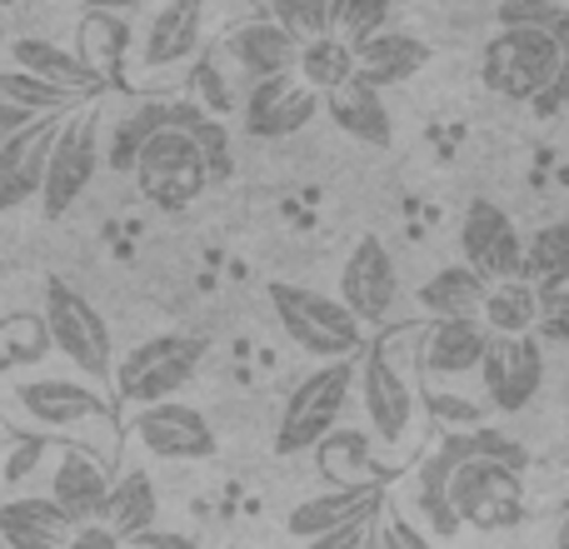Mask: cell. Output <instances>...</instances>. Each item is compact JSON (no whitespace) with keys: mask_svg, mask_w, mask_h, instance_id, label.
Instances as JSON below:
<instances>
[{"mask_svg":"<svg viewBox=\"0 0 569 549\" xmlns=\"http://www.w3.org/2000/svg\"><path fill=\"white\" fill-rule=\"evenodd\" d=\"M325 110H330V120L345 136L370 150H385L395 140V116H390V106H385V90L365 86L360 76H355L350 86H340L335 96H325Z\"/></svg>","mask_w":569,"mask_h":549,"instance_id":"obj_24","label":"cell"},{"mask_svg":"<svg viewBox=\"0 0 569 549\" xmlns=\"http://www.w3.org/2000/svg\"><path fill=\"white\" fill-rule=\"evenodd\" d=\"M485 405L500 415H520L545 385V340L540 335H495L480 365Z\"/></svg>","mask_w":569,"mask_h":549,"instance_id":"obj_8","label":"cell"},{"mask_svg":"<svg viewBox=\"0 0 569 549\" xmlns=\"http://www.w3.org/2000/svg\"><path fill=\"white\" fill-rule=\"evenodd\" d=\"M226 56L250 80H270V76H290L300 66V40L280 20H246V26H236L226 36Z\"/></svg>","mask_w":569,"mask_h":549,"instance_id":"obj_22","label":"cell"},{"mask_svg":"<svg viewBox=\"0 0 569 549\" xmlns=\"http://www.w3.org/2000/svg\"><path fill=\"white\" fill-rule=\"evenodd\" d=\"M270 20H280L295 40H320L335 36L330 30V0H270Z\"/></svg>","mask_w":569,"mask_h":549,"instance_id":"obj_36","label":"cell"},{"mask_svg":"<svg viewBox=\"0 0 569 549\" xmlns=\"http://www.w3.org/2000/svg\"><path fill=\"white\" fill-rule=\"evenodd\" d=\"M50 500L70 515L76 525H96L106 515V500H110V480L90 455L80 450H66L56 465V480H50Z\"/></svg>","mask_w":569,"mask_h":549,"instance_id":"obj_25","label":"cell"},{"mask_svg":"<svg viewBox=\"0 0 569 549\" xmlns=\"http://www.w3.org/2000/svg\"><path fill=\"white\" fill-rule=\"evenodd\" d=\"M36 455H40V440H30V445H26V450H20V455H16V465H10V475H16V480H20V475H26V470H30V465H36Z\"/></svg>","mask_w":569,"mask_h":549,"instance_id":"obj_48","label":"cell"},{"mask_svg":"<svg viewBox=\"0 0 569 549\" xmlns=\"http://www.w3.org/2000/svg\"><path fill=\"white\" fill-rule=\"evenodd\" d=\"M136 440H140V450L156 455V460H216V450H220L210 420L180 400L146 405V410L136 415Z\"/></svg>","mask_w":569,"mask_h":549,"instance_id":"obj_15","label":"cell"},{"mask_svg":"<svg viewBox=\"0 0 569 549\" xmlns=\"http://www.w3.org/2000/svg\"><path fill=\"white\" fill-rule=\"evenodd\" d=\"M196 70H200V90H206V110H230V90H226V80H220V60L206 56Z\"/></svg>","mask_w":569,"mask_h":549,"instance_id":"obj_43","label":"cell"},{"mask_svg":"<svg viewBox=\"0 0 569 549\" xmlns=\"http://www.w3.org/2000/svg\"><path fill=\"white\" fill-rule=\"evenodd\" d=\"M156 510H160V495H156V480L146 470H130L110 485V500H106V515L100 525L120 535V540H136V535L156 530Z\"/></svg>","mask_w":569,"mask_h":549,"instance_id":"obj_28","label":"cell"},{"mask_svg":"<svg viewBox=\"0 0 569 549\" xmlns=\"http://www.w3.org/2000/svg\"><path fill=\"white\" fill-rule=\"evenodd\" d=\"M200 360H206V340L200 335H156V340L136 345L126 360L116 365V390L130 405H166L196 380Z\"/></svg>","mask_w":569,"mask_h":549,"instance_id":"obj_4","label":"cell"},{"mask_svg":"<svg viewBox=\"0 0 569 549\" xmlns=\"http://www.w3.org/2000/svg\"><path fill=\"white\" fill-rule=\"evenodd\" d=\"M200 116H206V106H196V100H146V106H136L110 130V146H106L110 170L136 176V160H140V150L150 146V136H160V130H170V126H196Z\"/></svg>","mask_w":569,"mask_h":549,"instance_id":"obj_19","label":"cell"},{"mask_svg":"<svg viewBox=\"0 0 569 549\" xmlns=\"http://www.w3.org/2000/svg\"><path fill=\"white\" fill-rule=\"evenodd\" d=\"M390 6L395 0H330V30L345 46L360 50L380 30H390Z\"/></svg>","mask_w":569,"mask_h":549,"instance_id":"obj_35","label":"cell"},{"mask_svg":"<svg viewBox=\"0 0 569 549\" xmlns=\"http://www.w3.org/2000/svg\"><path fill=\"white\" fill-rule=\"evenodd\" d=\"M385 510V485H340V490H325L315 500L295 505L284 530L295 540H320L330 530H345V525H360V520H375Z\"/></svg>","mask_w":569,"mask_h":549,"instance_id":"obj_18","label":"cell"},{"mask_svg":"<svg viewBox=\"0 0 569 549\" xmlns=\"http://www.w3.org/2000/svg\"><path fill=\"white\" fill-rule=\"evenodd\" d=\"M360 405L370 430L385 445H400L405 430L415 425V390L405 385L400 365L390 360V345H370L360 360Z\"/></svg>","mask_w":569,"mask_h":549,"instance_id":"obj_14","label":"cell"},{"mask_svg":"<svg viewBox=\"0 0 569 549\" xmlns=\"http://www.w3.org/2000/svg\"><path fill=\"white\" fill-rule=\"evenodd\" d=\"M126 549H200V545L176 530H146V535H136V540H126Z\"/></svg>","mask_w":569,"mask_h":549,"instance_id":"obj_45","label":"cell"},{"mask_svg":"<svg viewBox=\"0 0 569 549\" xmlns=\"http://www.w3.org/2000/svg\"><path fill=\"white\" fill-rule=\"evenodd\" d=\"M555 549H569V500L560 510V530H555Z\"/></svg>","mask_w":569,"mask_h":549,"instance_id":"obj_49","label":"cell"},{"mask_svg":"<svg viewBox=\"0 0 569 549\" xmlns=\"http://www.w3.org/2000/svg\"><path fill=\"white\" fill-rule=\"evenodd\" d=\"M315 455H320V470L335 480V490H340V485H380V470H375V460H370L365 430H335Z\"/></svg>","mask_w":569,"mask_h":549,"instance_id":"obj_33","label":"cell"},{"mask_svg":"<svg viewBox=\"0 0 569 549\" xmlns=\"http://www.w3.org/2000/svg\"><path fill=\"white\" fill-rule=\"evenodd\" d=\"M60 130H66V116H40V120H30L20 136L6 140V150H0V216L40 200L46 170H50V150H56Z\"/></svg>","mask_w":569,"mask_h":549,"instance_id":"obj_11","label":"cell"},{"mask_svg":"<svg viewBox=\"0 0 569 549\" xmlns=\"http://www.w3.org/2000/svg\"><path fill=\"white\" fill-rule=\"evenodd\" d=\"M525 280H530L540 295L565 290V280H569V220L540 226L530 240H525Z\"/></svg>","mask_w":569,"mask_h":549,"instance_id":"obj_30","label":"cell"},{"mask_svg":"<svg viewBox=\"0 0 569 549\" xmlns=\"http://www.w3.org/2000/svg\"><path fill=\"white\" fill-rule=\"evenodd\" d=\"M545 345H569V290H550L540 300V325H535Z\"/></svg>","mask_w":569,"mask_h":549,"instance_id":"obj_41","label":"cell"},{"mask_svg":"<svg viewBox=\"0 0 569 549\" xmlns=\"http://www.w3.org/2000/svg\"><path fill=\"white\" fill-rule=\"evenodd\" d=\"M76 530L80 525L56 500H40V495H16L0 505V540L10 549H70Z\"/></svg>","mask_w":569,"mask_h":549,"instance_id":"obj_21","label":"cell"},{"mask_svg":"<svg viewBox=\"0 0 569 549\" xmlns=\"http://www.w3.org/2000/svg\"><path fill=\"white\" fill-rule=\"evenodd\" d=\"M340 300L360 315L365 325H385L400 305V270L380 236H360L340 266Z\"/></svg>","mask_w":569,"mask_h":549,"instance_id":"obj_12","label":"cell"},{"mask_svg":"<svg viewBox=\"0 0 569 549\" xmlns=\"http://www.w3.org/2000/svg\"><path fill=\"white\" fill-rule=\"evenodd\" d=\"M0 455H6V440H0Z\"/></svg>","mask_w":569,"mask_h":549,"instance_id":"obj_50","label":"cell"},{"mask_svg":"<svg viewBox=\"0 0 569 549\" xmlns=\"http://www.w3.org/2000/svg\"><path fill=\"white\" fill-rule=\"evenodd\" d=\"M500 26H525V30H550L569 46V6L560 0H505Z\"/></svg>","mask_w":569,"mask_h":549,"instance_id":"obj_37","label":"cell"},{"mask_svg":"<svg viewBox=\"0 0 569 549\" xmlns=\"http://www.w3.org/2000/svg\"><path fill=\"white\" fill-rule=\"evenodd\" d=\"M350 390H360V370L350 360H330L310 370L290 390L276 425V455H310L340 430V415L350 405Z\"/></svg>","mask_w":569,"mask_h":549,"instance_id":"obj_3","label":"cell"},{"mask_svg":"<svg viewBox=\"0 0 569 549\" xmlns=\"http://www.w3.org/2000/svg\"><path fill=\"white\" fill-rule=\"evenodd\" d=\"M315 96H320V90H310L290 70V76L256 80L250 100L240 106V116H246V130L256 140H290V136H300L315 116H320V100Z\"/></svg>","mask_w":569,"mask_h":549,"instance_id":"obj_16","label":"cell"},{"mask_svg":"<svg viewBox=\"0 0 569 549\" xmlns=\"http://www.w3.org/2000/svg\"><path fill=\"white\" fill-rule=\"evenodd\" d=\"M130 180H136L140 196L160 210L196 206L210 190L206 160H200V146H196V126H170V130H160V136H150V146L140 150Z\"/></svg>","mask_w":569,"mask_h":549,"instance_id":"obj_5","label":"cell"},{"mask_svg":"<svg viewBox=\"0 0 569 549\" xmlns=\"http://www.w3.org/2000/svg\"><path fill=\"white\" fill-rule=\"evenodd\" d=\"M266 300L276 310L280 330L300 345L305 355L315 360H355L365 345V320L340 300V295H325L310 290V285H295V280H270L266 285Z\"/></svg>","mask_w":569,"mask_h":549,"instance_id":"obj_1","label":"cell"},{"mask_svg":"<svg viewBox=\"0 0 569 549\" xmlns=\"http://www.w3.org/2000/svg\"><path fill=\"white\" fill-rule=\"evenodd\" d=\"M430 66V46L410 30H380L375 40H365L355 50V76L375 90H390V86H405L415 80L420 70Z\"/></svg>","mask_w":569,"mask_h":549,"instance_id":"obj_23","label":"cell"},{"mask_svg":"<svg viewBox=\"0 0 569 549\" xmlns=\"http://www.w3.org/2000/svg\"><path fill=\"white\" fill-rule=\"evenodd\" d=\"M490 290L495 285L475 266H445L420 285V310L430 320H475V315H485Z\"/></svg>","mask_w":569,"mask_h":549,"instance_id":"obj_26","label":"cell"},{"mask_svg":"<svg viewBox=\"0 0 569 549\" xmlns=\"http://www.w3.org/2000/svg\"><path fill=\"white\" fill-rule=\"evenodd\" d=\"M86 6L90 16H120V10H136V6H150V0H76Z\"/></svg>","mask_w":569,"mask_h":549,"instance_id":"obj_47","label":"cell"},{"mask_svg":"<svg viewBox=\"0 0 569 549\" xmlns=\"http://www.w3.org/2000/svg\"><path fill=\"white\" fill-rule=\"evenodd\" d=\"M196 146H200V160H206L210 186H226V180L236 176V146H230V130L220 126L216 116H200L196 120Z\"/></svg>","mask_w":569,"mask_h":549,"instance_id":"obj_38","label":"cell"},{"mask_svg":"<svg viewBox=\"0 0 569 549\" xmlns=\"http://www.w3.org/2000/svg\"><path fill=\"white\" fill-rule=\"evenodd\" d=\"M375 525H380V515H375V520H360V525H345V530H330V535H320V540H305L300 549H370Z\"/></svg>","mask_w":569,"mask_h":549,"instance_id":"obj_42","label":"cell"},{"mask_svg":"<svg viewBox=\"0 0 569 549\" xmlns=\"http://www.w3.org/2000/svg\"><path fill=\"white\" fill-rule=\"evenodd\" d=\"M46 335L80 375L106 380L110 375V325L70 280H46Z\"/></svg>","mask_w":569,"mask_h":549,"instance_id":"obj_6","label":"cell"},{"mask_svg":"<svg viewBox=\"0 0 569 549\" xmlns=\"http://www.w3.org/2000/svg\"><path fill=\"white\" fill-rule=\"evenodd\" d=\"M460 256L465 266H475L490 285L525 280V236L510 220V210L495 200H470L460 220Z\"/></svg>","mask_w":569,"mask_h":549,"instance_id":"obj_7","label":"cell"},{"mask_svg":"<svg viewBox=\"0 0 569 549\" xmlns=\"http://www.w3.org/2000/svg\"><path fill=\"white\" fill-rule=\"evenodd\" d=\"M490 325L475 315V320H435L430 335L420 340V370L425 375H440V380H450V375H480L485 355H490Z\"/></svg>","mask_w":569,"mask_h":549,"instance_id":"obj_20","label":"cell"},{"mask_svg":"<svg viewBox=\"0 0 569 549\" xmlns=\"http://www.w3.org/2000/svg\"><path fill=\"white\" fill-rule=\"evenodd\" d=\"M16 405L40 430H76V425L106 420L110 415L106 395L80 380H26V385H16Z\"/></svg>","mask_w":569,"mask_h":549,"instance_id":"obj_17","label":"cell"},{"mask_svg":"<svg viewBox=\"0 0 569 549\" xmlns=\"http://www.w3.org/2000/svg\"><path fill=\"white\" fill-rule=\"evenodd\" d=\"M425 415H430V420L440 425L445 435H455V430H480V425H485V405L465 400V395H445V390H430V395H425Z\"/></svg>","mask_w":569,"mask_h":549,"instance_id":"obj_39","label":"cell"},{"mask_svg":"<svg viewBox=\"0 0 569 549\" xmlns=\"http://www.w3.org/2000/svg\"><path fill=\"white\" fill-rule=\"evenodd\" d=\"M455 470L460 465L450 460L445 450H435L430 460L415 470V505H420V515L430 520V535H460V510H455Z\"/></svg>","mask_w":569,"mask_h":549,"instance_id":"obj_29","label":"cell"},{"mask_svg":"<svg viewBox=\"0 0 569 549\" xmlns=\"http://www.w3.org/2000/svg\"><path fill=\"white\" fill-rule=\"evenodd\" d=\"M370 549H375V545H370Z\"/></svg>","mask_w":569,"mask_h":549,"instance_id":"obj_51","label":"cell"},{"mask_svg":"<svg viewBox=\"0 0 569 549\" xmlns=\"http://www.w3.org/2000/svg\"><path fill=\"white\" fill-rule=\"evenodd\" d=\"M70 549H126V540H120L110 525H80L76 530V540H70Z\"/></svg>","mask_w":569,"mask_h":549,"instance_id":"obj_44","label":"cell"},{"mask_svg":"<svg viewBox=\"0 0 569 549\" xmlns=\"http://www.w3.org/2000/svg\"><path fill=\"white\" fill-rule=\"evenodd\" d=\"M100 170V116L86 110V116H70L66 130H60L56 150H50V170H46V190H40V210L50 220H60L86 186L96 180Z\"/></svg>","mask_w":569,"mask_h":549,"instance_id":"obj_9","label":"cell"},{"mask_svg":"<svg viewBox=\"0 0 569 549\" xmlns=\"http://www.w3.org/2000/svg\"><path fill=\"white\" fill-rule=\"evenodd\" d=\"M206 6L210 0H160L136 36V56L146 70L186 66L206 46Z\"/></svg>","mask_w":569,"mask_h":549,"instance_id":"obj_13","label":"cell"},{"mask_svg":"<svg viewBox=\"0 0 569 549\" xmlns=\"http://www.w3.org/2000/svg\"><path fill=\"white\" fill-rule=\"evenodd\" d=\"M520 505H525V485L515 465L470 460L455 470V510H460L465 525L500 530V525L520 520Z\"/></svg>","mask_w":569,"mask_h":549,"instance_id":"obj_10","label":"cell"},{"mask_svg":"<svg viewBox=\"0 0 569 549\" xmlns=\"http://www.w3.org/2000/svg\"><path fill=\"white\" fill-rule=\"evenodd\" d=\"M295 76H300L310 90H325V96H335L340 86H350V80H355V46H345L340 36L305 40Z\"/></svg>","mask_w":569,"mask_h":549,"instance_id":"obj_32","label":"cell"},{"mask_svg":"<svg viewBox=\"0 0 569 549\" xmlns=\"http://www.w3.org/2000/svg\"><path fill=\"white\" fill-rule=\"evenodd\" d=\"M540 300L545 295L535 290L530 280H505L490 290L480 320L490 325V335H535V325H540Z\"/></svg>","mask_w":569,"mask_h":549,"instance_id":"obj_31","label":"cell"},{"mask_svg":"<svg viewBox=\"0 0 569 549\" xmlns=\"http://www.w3.org/2000/svg\"><path fill=\"white\" fill-rule=\"evenodd\" d=\"M30 120H40V116H30V110L6 106V100H0V150H6V140H10V136H20V130H26Z\"/></svg>","mask_w":569,"mask_h":549,"instance_id":"obj_46","label":"cell"},{"mask_svg":"<svg viewBox=\"0 0 569 549\" xmlns=\"http://www.w3.org/2000/svg\"><path fill=\"white\" fill-rule=\"evenodd\" d=\"M10 60H16L20 70H30V76L50 80V86L76 90V96H90V90H100V70L90 66L86 56H76V50L56 46V40L20 36L16 46H10Z\"/></svg>","mask_w":569,"mask_h":549,"instance_id":"obj_27","label":"cell"},{"mask_svg":"<svg viewBox=\"0 0 569 549\" xmlns=\"http://www.w3.org/2000/svg\"><path fill=\"white\" fill-rule=\"evenodd\" d=\"M569 66V46L550 30H525V26H500L480 56V80L505 100H540L545 90L560 80Z\"/></svg>","mask_w":569,"mask_h":549,"instance_id":"obj_2","label":"cell"},{"mask_svg":"<svg viewBox=\"0 0 569 549\" xmlns=\"http://www.w3.org/2000/svg\"><path fill=\"white\" fill-rule=\"evenodd\" d=\"M0 100L30 110V116H66V110L76 106V90L50 86V80H40V76H30V70L16 66V70H0Z\"/></svg>","mask_w":569,"mask_h":549,"instance_id":"obj_34","label":"cell"},{"mask_svg":"<svg viewBox=\"0 0 569 549\" xmlns=\"http://www.w3.org/2000/svg\"><path fill=\"white\" fill-rule=\"evenodd\" d=\"M375 549H435L430 535L415 530L400 510H380V525H375Z\"/></svg>","mask_w":569,"mask_h":549,"instance_id":"obj_40","label":"cell"}]
</instances>
